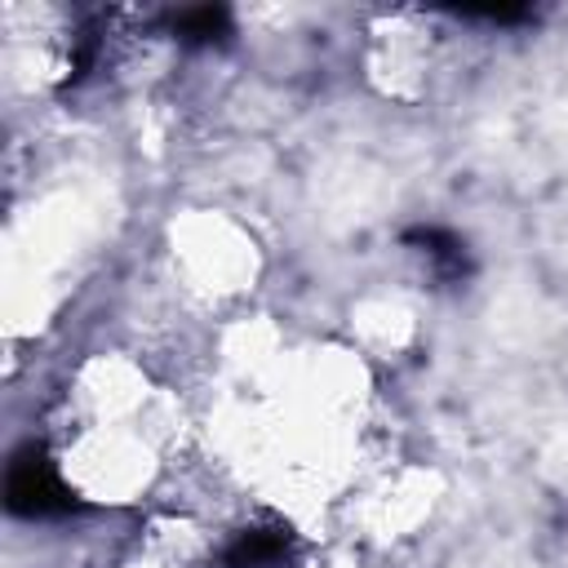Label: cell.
Returning <instances> with one entry per match:
<instances>
[{"label": "cell", "instance_id": "6da1fadb", "mask_svg": "<svg viewBox=\"0 0 568 568\" xmlns=\"http://www.w3.org/2000/svg\"><path fill=\"white\" fill-rule=\"evenodd\" d=\"M4 501L22 519H44V515L71 510V493H67L62 475L53 470V462L44 457V448H36V444H27L22 453H13L9 479H4Z\"/></svg>", "mask_w": 568, "mask_h": 568}, {"label": "cell", "instance_id": "7a4b0ae2", "mask_svg": "<svg viewBox=\"0 0 568 568\" xmlns=\"http://www.w3.org/2000/svg\"><path fill=\"white\" fill-rule=\"evenodd\" d=\"M288 537L280 528H244L226 546V568H284Z\"/></svg>", "mask_w": 568, "mask_h": 568}, {"label": "cell", "instance_id": "3957f363", "mask_svg": "<svg viewBox=\"0 0 568 568\" xmlns=\"http://www.w3.org/2000/svg\"><path fill=\"white\" fill-rule=\"evenodd\" d=\"M404 244H417V248L435 262V271H439L444 280H462V275L470 271L466 244H462L453 231H444V226H413V231H404Z\"/></svg>", "mask_w": 568, "mask_h": 568}, {"label": "cell", "instance_id": "277c9868", "mask_svg": "<svg viewBox=\"0 0 568 568\" xmlns=\"http://www.w3.org/2000/svg\"><path fill=\"white\" fill-rule=\"evenodd\" d=\"M173 36L186 40V44H209V40H222L226 27H231V13L222 4H200V9H182L173 13Z\"/></svg>", "mask_w": 568, "mask_h": 568}, {"label": "cell", "instance_id": "5b68a950", "mask_svg": "<svg viewBox=\"0 0 568 568\" xmlns=\"http://www.w3.org/2000/svg\"><path fill=\"white\" fill-rule=\"evenodd\" d=\"M457 18H484V22H524L532 9L519 4H484V9H453Z\"/></svg>", "mask_w": 568, "mask_h": 568}]
</instances>
